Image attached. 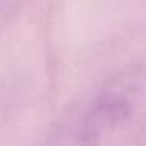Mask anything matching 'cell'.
<instances>
[{"mask_svg":"<svg viewBox=\"0 0 146 146\" xmlns=\"http://www.w3.org/2000/svg\"><path fill=\"white\" fill-rule=\"evenodd\" d=\"M146 101V72L132 71L110 83L96 98L83 123V137L88 140L119 126L132 118Z\"/></svg>","mask_w":146,"mask_h":146,"instance_id":"obj_1","label":"cell"},{"mask_svg":"<svg viewBox=\"0 0 146 146\" xmlns=\"http://www.w3.org/2000/svg\"><path fill=\"white\" fill-rule=\"evenodd\" d=\"M24 0H0V22L7 16H10Z\"/></svg>","mask_w":146,"mask_h":146,"instance_id":"obj_2","label":"cell"}]
</instances>
